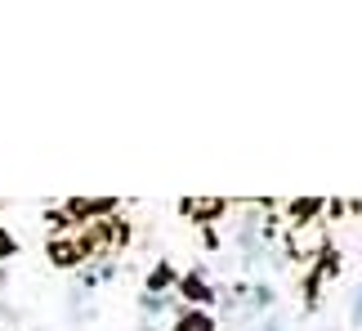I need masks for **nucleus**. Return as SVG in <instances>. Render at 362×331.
<instances>
[{
    "label": "nucleus",
    "instance_id": "nucleus-4",
    "mask_svg": "<svg viewBox=\"0 0 362 331\" xmlns=\"http://www.w3.org/2000/svg\"><path fill=\"white\" fill-rule=\"evenodd\" d=\"M184 296H188V300H206L211 291H206V282H202V278H184Z\"/></svg>",
    "mask_w": 362,
    "mask_h": 331
},
{
    "label": "nucleus",
    "instance_id": "nucleus-6",
    "mask_svg": "<svg viewBox=\"0 0 362 331\" xmlns=\"http://www.w3.org/2000/svg\"><path fill=\"white\" fill-rule=\"evenodd\" d=\"M354 313H358V323H362V296H358V309H354Z\"/></svg>",
    "mask_w": 362,
    "mask_h": 331
},
{
    "label": "nucleus",
    "instance_id": "nucleus-5",
    "mask_svg": "<svg viewBox=\"0 0 362 331\" xmlns=\"http://www.w3.org/2000/svg\"><path fill=\"white\" fill-rule=\"evenodd\" d=\"M13 255V238L5 233V224H0V260H9Z\"/></svg>",
    "mask_w": 362,
    "mask_h": 331
},
{
    "label": "nucleus",
    "instance_id": "nucleus-3",
    "mask_svg": "<svg viewBox=\"0 0 362 331\" xmlns=\"http://www.w3.org/2000/svg\"><path fill=\"white\" fill-rule=\"evenodd\" d=\"M184 215H197V219L224 215V202H184Z\"/></svg>",
    "mask_w": 362,
    "mask_h": 331
},
{
    "label": "nucleus",
    "instance_id": "nucleus-1",
    "mask_svg": "<svg viewBox=\"0 0 362 331\" xmlns=\"http://www.w3.org/2000/svg\"><path fill=\"white\" fill-rule=\"evenodd\" d=\"M112 211H117L112 197H72V202H67L72 224H94V215H112Z\"/></svg>",
    "mask_w": 362,
    "mask_h": 331
},
{
    "label": "nucleus",
    "instance_id": "nucleus-2",
    "mask_svg": "<svg viewBox=\"0 0 362 331\" xmlns=\"http://www.w3.org/2000/svg\"><path fill=\"white\" fill-rule=\"evenodd\" d=\"M175 331H215V323L206 318V313H197V309H192V313H184V318L175 323Z\"/></svg>",
    "mask_w": 362,
    "mask_h": 331
}]
</instances>
